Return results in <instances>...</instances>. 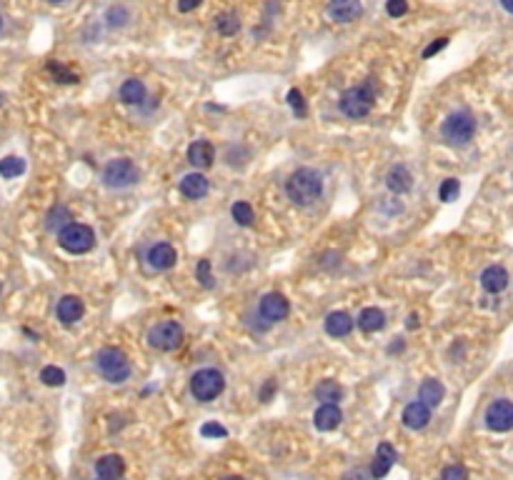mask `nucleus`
Here are the masks:
<instances>
[{
	"mask_svg": "<svg viewBox=\"0 0 513 480\" xmlns=\"http://www.w3.org/2000/svg\"><path fill=\"white\" fill-rule=\"evenodd\" d=\"M288 105L293 108V113L295 116H306L308 113V108H306V100H303V93L298 88H290L288 90Z\"/></svg>",
	"mask_w": 513,
	"mask_h": 480,
	"instance_id": "c9c22d12",
	"label": "nucleus"
},
{
	"mask_svg": "<svg viewBox=\"0 0 513 480\" xmlns=\"http://www.w3.org/2000/svg\"><path fill=\"white\" fill-rule=\"evenodd\" d=\"M223 388H225L223 373L216 371V368H203V371L193 373L191 393L198 403H211V400H216V398L223 393Z\"/></svg>",
	"mask_w": 513,
	"mask_h": 480,
	"instance_id": "423d86ee",
	"label": "nucleus"
},
{
	"mask_svg": "<svg viewBox=\"0 0 513 480\" xmlns=\"http://www.w3.org/2000/svg\"><path fill=\"white\" fill-rule=\"evenodd\" d=\"M286 193L295 205H313L323 195V178L313 168H298L286 180Z\"/></svg>",
	"mask_w": 513,
	"mask_h": 480,
	"instance_id": "f257e3e1",
	"label": "nucleus"
},
{
	"mask_svg": "<svg viewBox=\"0 0 513 480\" xmlns=\"http://www.w3.org/2000/svg\"><path fill=\"white\" fill-rule=\"evenodd\" d=\"M40 380H43L45 385H51V388H58V385L65 383V373L60 371L58 365H48V368L40 371Z\"/></svg>",
	"mask_w": 513,
	"mask_h": 480,
	"instance_id": "473e14b6",
	"label": "nucleus"
},
{
	"mask_svg": "<svg viewBox=\"0 0 513 480\" xmlns=\"http://www.w3.org/2000/svg\"><path fill=\"white\" fill-rule=\"evenodd\" d=\"M385 13L391 15V18H401V15L408 13V3L406 0H388L385 3Z\"/></svg>",
	"mask_w": 513,
	"mask_h": 480,
	"instance_id": "4c0bfd02",
	"label": "nucleus"
},
{
	"mask_svg": "<svg viewBox=\"0 0 513 480\" xmlns=\"http://www.w3.org/2000/svg\"><path fill=\"white\" fill-rule=\"evenodd\" d=\"M65 225H71V211L65 208V205H58V208H53L51 213H48V220H45V228L48 231H55L60 233L65 228Z\"/></svg>",
	"mask_w": 513,
	"mask_h": 480,
	"instance_id": "bb28decb",
	"label": "nucleus"
},
{
	"mask_svg": "<svg viewBox=\"0 0 513 480\" xmlns=\"http://www.w3.org/2000/svg\"><path fill=\"white\" fill-rule=\"evenodd\" d=\"M340 398H343V388H340L336 380H321V383L315 385V400H321V403H340Z\"/></svg>",
	"mask_w": 513,
	"mask_h": 480,
	"instance_id": "a878e982",
	"label": "nucleus"
},
{
	"mask_svg": "<svg viewBox=\"0 0 513 480\" xmlns=\"http://www.w3.org/2000/svg\"><path fill=\"white\" fill-rule=\"evenodd\" d=\"M83 313H85V305L78 295H63L58 301V308H55V315H58V320L63 326L78 323V320L83 318Z\"/></svg>",
	"mask_w": 513,
	"mask_h": 480,
	"instance_id": "ddd939ff",
	"label": "nucleus"
},
{
	"mask_svg": "<svg viewBox=\"0 0 513 480\" xmlns=\"http://www.w3.org/2000/svg\"><path fill=\"white\" fill-rule=\"evenodd\" d=\"M276 388H278L276 380H266L263 388H261V400H263V403H270V398L276 395Z\"/></svg>",
	"mask_w": 513,
	"mask_h": 480,
	"instance_id": "a19ab883",
	"label": "nucleus"
},
{
	"mask_svg": "<svg viewBox=\"0 0 513 480\" xmlns=\"http://www.w3.org/2000/svg\"><path fill=\"white\" fill-rule=\"evenodd\" d=\"M353 330V318L346 310H333V313L326 318V333L331 338H346Z\"/></svg>",
	"mask_w": 513,
	"mask_h": 480,
	"instance_id": "4be33fe9",
	"label": "nucleus"
},
{
	"mask_svg": "<svg viewBox=\"0 0 513 480\" xmlns=\"http://www.w3.org/2000/svg\"><path fill=\"white\" fill-rule=\"evenodd\" d=\"M396 461H398L396 448H393L391 443H381L379 448H376V458H373V463H371V478L383 480L385 475L391 473V468Z\"/></svg>",
	"mask_w": 513,
	"mask_h": 480,
	"instance_id": "f8f14e48",
	"label": "nucleus"
},
{
	"mask_svg": "<svg viewBox=\"0 0 513 480\" xmlns=\"http://www.w3.org/2000/svg\"><path fill=\"white\" fill-rule=\"evenodd\" d=\"M200 436L203 438H225L228 436V430H225L223 425H218V423H205L203 428H200Z\"/></svg>",
	"mask_w": 513,
	"mask_h": 480,
	"instance_id": "58836bf2",
	"label": "nucleus"
},
{
	"mask_svg": "<svg viewBox=\"0 0 513 480\" xmlns=\"http://www.w3.org/2000/svg\"><path fill=\"white\" fill-rule=\"evenodd\" d=\"M225 480H243V478H225Z\"/></svg>",
	"mask_w": 513,
	"mask_h": 480,
	"instance_id": "09e8293b",
	"label": "nucleus"
},
{
	"mask_svg": "<svg viewBox=\"0 0 513 480\" xmlns=\"http://www.w3.org/2000/svg\"><path fill=\"white\" fill-rule=\"evenodd\" d=\"M26 173V160L18 158V155H8V158L0 160V175L8 180L18 178V175Z\"/></svg>",
	"mask_w": 513,
	"mask_h": 480,
	"instance_id": "cd10ccee",
	"label": "nucleus"
},
{
	"mask_svg": "<svg viewBox=\"0 0 513 480\" xmlns=\"http://www.w3.org/2000/svg\"><path fill=\"white\" fill-rule=\"evenodd\" d=\"M376 98H379V83H376V78H368V80H363L360 85H353L340 96V110H343V116L360 121L373 110Z\"/></svg>",
	"mask_w": 513,
	"mask_h": 480,
	"instance_id": "f03ea898",
	"label": "nucleus"
},
{
	"mask_svg": "<svg viewBox=\"0 0 513 480\" xmlns=\"http://www.w3.org/2000/svg\"><path fill=\"white\" fill-rule=\"evenodd\" d=\"M403 425L408 430H424L431 423V408L421 400H413L403 408V416H401Z\"/></svg>",
	"mask_w": 513,
	"mask_h": 480,
	"instance_id": "4468645a",
	"label": "nucleus"
},
{
	"mask_svg": "<svg viewBox=\"0 0 513 480\" xmlns=\"http://www.w3.org/2000/svg\"><path fill=\"white\" fill-rule=\"evenodd\" d=\"M58 245L65 250V253L83 256V253L93 250V245H96V233H93L90 225L71 223V225H65L63 231L58 233Z\"/></svg>",
	"mask_w": 513,
	"mask_h": 480,
	"instance_id": "0eeeda50",
	"label": "nucleus"
},
{
	"mask_svg": "<svg viewBox=\"0 0 513 480\" xmlns=\"http://www.w3.org/2000/svg\"><path fill=\"white\" fill-rule=\"evenodd\" d=\"M148 343H150V348L163 353L178 350L183 343V328L175 320H161L148 330Z\"/></svg>",
	"mask_w": 513,
	"mask_h": 480,
	"instance_id": "6e6552de",
	"label": "nucleus"
},
{
	"mask_svg": "<svg viewBox=\"0 0 513 480\" xmlns=\"http://www.w3.org/2000/svg\"><path fill=\"white\" fill-rule=\"evenodd\" d=\"M441 480H469V470L463 465H449L443 468Z\"/></svg>",
	"mask_w": 513,
	"mask_h": 480,
	"instance_id": "e433bc0d",
	"label": "nucleus"
},
{
	"mask_svg": "<svg viewBox=\"0 0 513 480\" xmlns=\"http://www.w3.org/2000/svg\"><path fill=\"white\" fill-rule=\"evenodd\" d=\"M363 13V0H328V18L336 23H353Z\"/></svg>",
	"mask_w": 513,
	"mask_h": 480,
	"instance_id": "9b49d317",
	"label": "nucleus"
},
{
	"mask_svg": "<svg viewBox=\"0 0 513 480\" xmlns=\"http://www.w3.org/2000/svg\"><path fill=\"white\" fill-rule=\"evenodd\" d=\"M340 420H343V413H340V408L336 403H323L313 416V425L321 430V433L336 430L340 425Z\"/></svg>",
	"mask_w": 513,
	"mask_h": 480,
	"instance_id": "dca6fc26",
	"label": "nucleus"
},
{
	"mask_svg": "<svg viewBox=\"0 0 513 480\" xmlns=\"http://www.w3.org/2000/svg\"><path fill=\"white\" fill-rule=\"evenodd\" d=\"M343 480H373L371 478V470H363V468H353V470H348L346 475H343Z\"/></svg>",
	"mask_w": 513,
	"mask_h": 480,
	"instance_id": "79ce46f5",
	"label": "nucleus"
},
{
	"mask_svg": "<svg viewBox=\"0 0 513 480\" xmlns=\"http://www.w3.org/2000/svg\"><path fill=\"white\" fill-rule=\"evenodd\" d=\"M178 260V253L171 243H155L153 248L148 250V263L153 265L155 270H171Z\"/></svg>",
	"mask_w": 513,
	"mask_h": 480,
	"instance_id": "f3484780",
	"label": "nucleus"
},
{
	"mask_svg": "<svg viewBox=\"0 0 513 480\" xmlns=\"http://www.w3.org/2000/svg\"><path fill=\"white\" fill-rule=\"evenodd\" d=\"M96 365L108 383H125L130 378V360L121 348H103L96 355Z\"/></svg>",
	"mask_w": 513,
	"mask_h": 480,
	"instance_id": "7ed1b4c3",
	"label": "nucleus"
},
{
	"mask_svg": "<svg viewBox=\"0 0 513 480\" xmlns=\"http://www.w3.org/2000/svg\"><path fill=\"white\" fill-rule=\"evenodd\" d=\"M258 310H261V318L268 320V323H281V320L288 318L290 305H288V301H286V295L268 293V295H263V298H261V305H258Z\"/></svg>",
	"mask_w": 513,
	"mask_h": 480,
	"instance_id": "9d476101",
	"label": "nucleus"
},
{
	"mask_svg": "<svg viewBox=\"0 0 513 480\" xmlns=\"http://www.w3.org/2000/svg\"><path fill=\"white\" fill-rule=\"evenodd\" d=\"M121 100L125 105H141L146 100V83L138 80V78H128L125 83L121 85Z\"/></svg>",
	"mask_w": 513,
	"mask_h": 480,
	"instance_id": "393cba45",
	"label": "nucleus"
},
{
	"mask_svg": "<svg viewBox=\"0 0 513 480\" xmlns=\"http://www.w3.org/2000/svg\"><path fill=\"white\" fill-rule=\"evenodd\" d=\"M211 186H208V178L203 173H188L186 178L180 180V193L191 200H200L208 195Z\"/></svg>",
	"mask_w": 513,
	"mask_h": 480,
	"instance_id": "aec40b11",
	"label": "nucleus"
},
{
	"mask_svg": "<svg viewBox=\"0 0 513 480\" xmlns=\"http://www.w3.org/2000/svg\"><path fill=\"white\" fill-rule=\"evenodd\" d=\"M0 30H3V15H0Z\"/></svg>",
	"mask_w": 513,
	"mask_h": 480,
	"instance_id": "de8ad7c7",
	"label": "nucleus"
},
{
	"mask_svg": "<svg viewBox=\"0 0 513 480\" xmlns=\"http://www.w3.org/2000/svg\"><path fill=\"white\" fill-rule=\"evenodd\" d=\"M231 215H233V220L241 225V228H250V225H253V220H256V213H253L250 203H245V200H238V203H233Z\"/></svg>",
	"mask_w": 513,
	"mask_h": 480,
	"instance_id": "c85d7f7f",
	"label": "nucleus"
},
{
	"mask_svg": "<svg viewBox=\"0 0 513 480\" xmlns=\"http://www.w3.org/2000/svg\"><path fill=\"white\" fill-rule=\"evenodd\" d=\"M441 133L446 138V143L451 145H469L476 135V118L471 116L469 110H458V113H451L441 125Z\"/></svg>",
	"mask_w": 513,
	"mask_h": 480,
	"instance_id": "39448f33",
	"label": "nucleus"
},
{
	"mask_svg": "<svg viewBox=\"0 0 513 480\" xmlns=\"http://www.w3.org/2000/svg\"><path fill=\"white\" fill-rule=\"evenodd\" d=\"M48 3H63V0H48Z\"/></svg>",
	"mask_w": 513,
	"mask_h": 480,
	"instance_id": "49530a36",
	"label": "nucleus"
},
{
	"mask_svg": "<svg viewBox=\"0 0 513 480\" xmlns=\"http://www.w3.org/2000/svg\"><path fill=\"white\" fill-rule=\"evenodd\" d=\"M446 45H449V38H438V40H433V43H431L428 48L424 51V58H433L436 53H441L443 48H446Z\"/></svg>",
	"mask_w": 513,
	"mask_h": 480,
	"instance_id": "ea45409f",
	"label": "nucleus"
},
{
	"mask_svg": "<svg viewBox=\"0 0 513 480\" xmlns=\"http://www.w3.org/2000/svg\"><path fill=\"white\" fill-rule=\"evenodd\" d=\"M486 428L494 433H508L513 430V403L511 400H494L486 408Z\"/></svg>",
	"mask_w": 513,
	"mask_h": 480,
	"instance_id": "1a4fd4ad",
	"label": "nucleus"
},
{
	"mask_svg": "<svg viewBox=\"0 0 513 480\" xmlns=\"http://www.w3.org/2000/svg\"><path fill=\"white\" fill-rule=\"evenodd\" d=\"M105 20H108L110 28H125L130 20V10L128 6H123V3H116V6L108 8V13H105Z\"/></svg>",
	"mask_w": 513,
	"mask_h": 480,
	"instance_id": "c756f323",
	"label": "nucleus"
},
{
	"mask_svg": "<svg viewBox=\"0 0 513 480\" xmlns=\"http://www.w3.org/2000/svg\"><path fill=\"white\" fill-rule=\"evenodd\" d=\"M406 326H408V330H416V328L421 326V320H418V315H416V313L408 315V323H406Z\"/></svg>",
	"mask_w": 513,
	"mask_h": 480,
	"instance_id": "c03bdc74",
	"label": "nucleus"
},
{
	"mask_svg": "<svg viewBox=\"0 0 513 480\" xmlns=\"http://www.w3.org/2000/svg\"><path fill=\"white\" fill-rule=\"evenodd\" d=\"M98 480H108V478H98Z\"/></svg>",
	"mask_w": 513,
	"mask_h": 480,
	"instance_id": "8fccbe9b",
	"label": "nucleus"
},
{
	"mask_svg": "<svg viewBox=\"0 0 513 480\" xmlns=\"http://www.w3.org/2000/svg\"><path fill=\"white\" fill-rule=\"evenodd\" d=\"M213 160H216V148H213L211 143L208 141L191 143V148H188V163H191L193 168L208 170V168L213 166Z\"/></svg>",
	"mask_w": 513,
	"mask_h": 480,
	"instance_id": "2eb2a0df",
	"label": "nucleus"
},
{
	"mask_svg": "<svg viewBox=\"0 0 513 480\" xmlns=\"http://www.w3.org/2000/svg\"><path fill=\"white\" fill-rule=\"evenodd\" d=\"M0 290H3V288H0Z\"/></svg>",
	"mask_w": 513,
	"mask_h": 480,
	"instance_id": "3c124183",
	"label": "nucleus"
},
{
	"mask_svg": "<svg viewBox=\"0 0 513 480\" xmlns=\"http://www.w3.org/2000/svg\"><path fill=\"white\" fill-rule=\"evenodd\" d=\"M200 3H203V0H178V10L180 13H191V10H195Z\"/></svg>",
	"mask_w": 513,
	"mask_h": 480,
	"instance_id": "37998d69",
	"label": "nucleus"
},
{
	"mask_svg": "<svg viewBox=\"0 0 513 480\" xmlns=\"http://www.w3.org/2000/svg\"><path fill=\"white\" fill-rule=\"evenodd\" d=\"M96 473H98V478L118 480L123 473H125V461L116 453L103 455V458H98L96 461Z\"/></svg>",
	"mask_w": 513,
	"mask_h": 480,
	"instance_id": "412c9836",
	"label": "nucleus"
},
{
	"mask_svg": "<svg viewBox=\"0 0 513 480\" xmlns=\"http://www.w3.org/2000/svg\"><path fill=\"white\" fill-rule=\"evenodd\" d=\"M501 6H503V10H506V13L513 15V0H501Z\"/></svg>",
	"mask_w": 513,
	"mask_h": 480,
	"instance_id": "a18cd8bd",
	"label": "nucleus"
},
{
	"mask_svg": "<svg viewBox=\"0 0 513 480\" xmlns=\"http://www.w3.org/2000/svg\"><path fill=\"white\" fill-rule=\"evenodd\" d=\"M443 395H446V388H443L441 380L436 378H428L421 383V388H418V400L421 403H426L428 408H436V405H441Z\"/></svg>",
	"mask_w": 513,
	"mask_h": 480,
	"instance_id": "5701e85b",
	"label": "nucleus"
},
{
	"mask_svg": "<svg viewBox=\"0 0 513 480\" xmlns=\"http://www.w3.org/2000/svg\"><path fill=\"white\" fill-rule=\"evenodd\" d=\"M461 195V183L455 178H446L441 183V188H438V198L443 200V203H453L455 198Z\"/></svg>",
	"mask_w": 513,
	"mask_h": 480,
	"instance_id": "2f4dec72",
	"label": "nucleus"
},
{
	"mask_svg": "<svg viewBox=\"0 0 513 480\" xmlns=\"http://www.w3.org/2000/svg\"><path fill=\"white\" fill-rule=\"evenodd\" d=\"M195 278H198V283L203 285V288L211 290L216 283H213V273H211V260H198V265H195Z\"/></svg>",
	"mask_w": 513,
	"mask_h": 480,
	"instance_id": "72a5a7b5",
	"label": "nucleus"
},
{
	"mask_svg": "<svg viewBox=\"0 0 513 480\" xmlns=\"http://www.w3.org/2000/svg\"><path fill=\"white\" fill-rule=\"evenodd\" d=\"M385 186L396 195H403V193H408L413 188V175H410V170L406 166H393L388 170V175H385Z\"/></svg>",
	"mask_w": 513,
	"mask_h": 480,
	"instance_id": "6ab92c4d",
	"label": "nucleus"
},
{
	"mask_svg": "<svg viewBox=\"0 0 513 480\" xmlns=\"http://www.w3.org/2000/svg\"><path fill=\"white\" fill-rule=\"evenodd\" d=\"M216 28H218L220 35H236L241 30V20H238V15L233 10H228V13H220L216 18Z\"/></svg>",
	"mask_w": 513,
	"mask_h": 480,
	"instance_id": "7c9ffc66",
	"label": "nucleus"
},
{
	"mask_svg": "<svg viewBox=\"0 0 513 480\" xmlns=\"http://www.w3.org/2000/svg\"><path fill=\"white\" fill-rule=\"evenodd\" d=\"M48 71L53 73V78H55L58 83H78L76 73H71L65 65H60V63H48Z\"/></svg>",
	"mask_w": 513,
	"mask_h": 480,
	"instance_id": "f704fd0d",
	"label": "nucleus"
},
{
	"mask_svg": "<svg viewBox=\"0 0 513 480\" xmlns=\"http://www.w3.org/2000/svg\"><path fill=\"white\" fill-rule=\"evenodd\" d=\"M358 328L363 333H379L385 328V313L379 308H366L358 315Z\"/></svg>",
	"mask_w": 513,
	"mask_h": 480,
	"instance_id": "b1692460",
	"label": "nucleus"
},
{
	"mask_svg": "<svg viewBox=\"0 0 513 480\" xmlns=\"http://www.w3.org/2000/svg\"><path fill=\"white\" fill-rule=\"evenodd\" d=\"M481 285L486 293H503L508 288V270L501 268V265H488L486 270L481 273Z\"/></svg>",
	"mask_w": 513,
	"mask_h": 480,
	"instance_id": "a211bd4d",
	"label": "nucleus"
},
{
	"mask_svg": "<svg viewBox=\"0 0 513 480\" xmlns=\"http://www.w3.org/2000/svg\"><path fill=\"white\" fill-rule=\"evenodd\" d=\"M141 180V170L130 158H116L103 168V186L110 190H123Z\"/></svg>",
	"mask_w": 513,
	"mask_h": 480,
	"instance_id": "20e7f679",
	"label": "nucleus"
}]
</instances>
